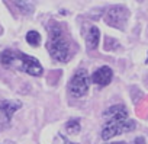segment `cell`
Masks as SVG:
<instances>
[{"label":"cell","mask_w":148,"mask_h":144,"mask_svg":"<svg viewBox=\"0 0 148 144\" xmlns=\"http://www.w3.org/2000/svg\"><path fill=\"white\" fill-rule=\"evenodd\" d=\"M26 42H28L29 45H32V47H38L39 42H41V35H39V32H36V31H29V32L26 34Z\"/></svg>","instance_id":"12"},{"label":"cell","mask_w":148,"mask_h":144,"mask_svg":"<svg viewBox=\"0 0 148 144\" xmlns=\"http://www.w3.org/2000/svg\"><path fill=\"white\" fill-rule=\"evenodd\" d=\"M135 121H128V119H115V121H108V124L102 130V138L103 140H110L115 135H119L122 132H129L135 130Z\"/></svg>","instance_id":"2"},{"label":"cell","mask_w":148,"mask_h":144,"mask_svg":"<svg viewBox=\"0 0 148 144\" xmlns=\"http://www.w3.org/2000/svg\"><path fill=\"white\" fill-rule=\"evenodd\" d=\"M103 116L108 121H115V119H128V109L123 105H115L110 106L105 111Z\"/></svg>","instance_id":"7"},{"label":"cell","mask_w":148,"mask_h":144,"mask_svg":"<svg viewBox=\"0 0 148 144\" xmlns=\"http://www.w3.org/2000/svg\"><path fill=\"white\" fill-rule=\"evenodd\" d=\"M128 16H129V12L125 6H112L108 9L105 15V22L112 28L123 29L128 21Z\"/></svg>","instance_id":"4"},{"label":"cell","mask_w":148,"mask_h":144,"mask_svg":"<svg viewBox=\"0 0 148 144\" xmlns=\"http://www.w3.org/2000/svg\"><path fill=\"white\" fill-rule=\"evenodd\" d=\"M134 144H145V138L144 137H136L134 140Z\"/></svg>","instance_id":"14"},{"label":"cell","mask_w":148,"mask_h":144,"mask_svg":"<svg viewBox=\"0 0 148 144\" xmlns=\"http://www.w3.org/2000/svg\"><path fill=\"white\" fill-rule=\"evenodd\" d=\"M147 63H148V58H147Z\"/></svg>","instance_id":"16"},{"label":"cell","mask_w":148,"mask_h":144,"mask_svg":"<svg viewBox=\"0 0 148 144\" xmlns=\"http://www.w3.org/2000/svg\"><path fill=\"white\" fill-rule=\"evenodd\" d=\"M112 77H113V71L110 67L108 65H103L100 68H97L95 73L92 74L90 80L95 83V85H99V86H108L110 82H112Z\"/></svg>","instance_id":"6"},{"label":"cell","mask_w":148,"mask_h":144,"mask_svg":"<svg viewBox=\"0 0 148 144\" xmlns=\"http://www.w3.org/2000/svg\"><path fill=\"white\" fill-rule=\"evenodd\" d=\"M65 128H67V131L70 134H77L80 131V121L79 119H71V121L67 122Z\"/></svg>","instance_id":"13"},{"label":"cell","mask_w":148,"mask_h":144,"mask_svg":"<svg viewBox=\"0 0 148 144\" xmlns=\"http://www.w3.org/2000/svg\"><path fill=\"white\" fill-rule=\"evenodd\" d=\"M19 108H22V103L19 101H2L0 102V112L6 116V119H10Z\"/></svg>","instance_id":"8"},{"label":"cell","mask_w":148,"mask_h":144,"mask_svg":"<svg viewBox=\"0 0 148 144\" xmlns=\"http://www.w3.org/2000/svg\"><path fill=\"white\" fill-rule=\"evenodd\" d=\"M16 6L23 15H29L34 12V5L29 0H16Z\"/></svg>","instance_id":"10"},{"label":"cell","mask_w":148,"mask_h":144,"mask_svg":"<svg viewBox=\"0 0 148 144\" xmlns=\"http://www.w3.org/2000/svg\"><path fill=\"white\" fill-rule=\"evenodd\" d=\"M16 63L19 65V70L25 71V73H28L31 76H41L42 74L41 63L31 55H26V54H22V52H15V60H13L12 65L16 64Z\"/></svg>","instance_id":"3"},{"label":"cell","mask_w":148,"mask_h":144,"mask_svg":"<svg viewBox=\"0 0 148 144\" xmlns=\"http://www.w3.org/2000/svg\"><path fill=\"white\" fill-rule=\"evenodd\" d=\"M13 60H15V51H12V50H6V51H3L2 55H0V63L5 67H10Z\"/></svg>","instance_id":"11"},{"label":"cell","mask_w":148,"mask_h":144,"mask_svg":"<svg viewBox=\"0 0 148 144\" xmlns=\"http://www.w3.org/2000/svg\"><path fill=\"white\" fill-rule=\"evenodd\" d=\"M99 39H100V31L96 26H92L89 29V34L86 37V44H87V50H96L99 45Z\"/></svg>","instance_id":"9"},{"label":"cell","mask_w":148,"mask_h":144,"mask_svg":"<svg viewBox=\"0 0 148 144\" xmlns=\"http://www.w3.org/2000/svg\"><path fill=\"white\" fill-rule=\"evenodd\" d=\"M89 82H90V77L87 74V71L84 68L77 70L76 73H74V76L71 77V82L68 85L70 92L77 98L84 96L89 90Z\"/></svg>","instance_id":"5"},{"label":"cell","mask_w":148,"mask_h":144,"mask_svg":"<svg viewBox=\"0 0 148 144\" xmlns=\"http://www.w3.org/2000/svg\"><path fill=\"white\" fill-rule=\"evenodd\" d=\"M110 144H125V143H122V141H119V143H110Z\"/></svg>","instance_id":"15"},{"label":"cell","mask_w":148,"mask_h":144,"mask_svg":"<svg viewBox=\"0 0 148 144\" xmlns=\"http://www.w3.org/2000/svg\"><path fill=\"white\" fill-rule=\"evenodd\" d=\"M49 55L60 63H65L70 58V47L67 39L64 38L61 29L58 25H51L49 26V39L47 44Z\"/></svg>","instance_id":"1"}]
</instances>
